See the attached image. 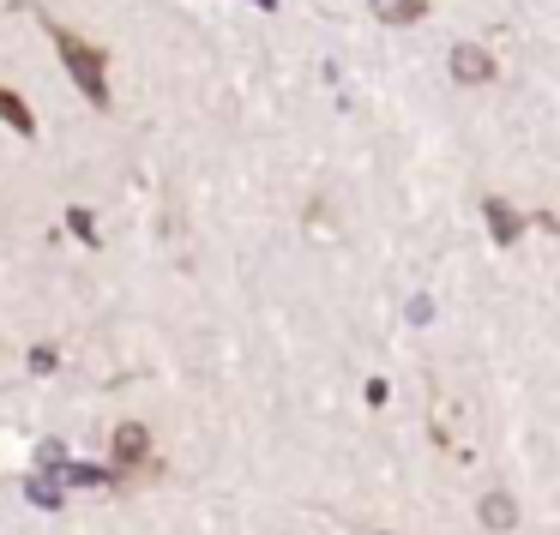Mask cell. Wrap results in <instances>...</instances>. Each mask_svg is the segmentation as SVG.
I'll use <instances>...</instances> for the list:
<instances>
[{
  "instance_id": "obj_10",
  "label": "cell",
  "mask_w": 560,
  "mask_h": 535,
  "mask_svg": "<svg viewBox=\"0 0 560 535\" xmlns=\"http://www.w3.org/2000/svg\"><path fill=\"white\" fill-rule=\"evenodd\" d=\"M254 7H266V13H271V7H278V0H254Z\"/></svg>"
},
{
  "instance_id": "obj_4",
  "label": "cell",
  "mask_w": 560,
  "mask_h": 535,
  "mask_svg": "<svg viewBox=\"0 0 560 535\" xmlns=\"http://www.w3.org/2000/svg\"><path fill=\"white\" fill-rule=\"evenodd\" d=\"M139 457H145V427L139 421L115 427V463H139Z\"/></svg>"
},
{
  "instance_id": "obj_9",
  "label": "cell",
  "mask_w": 560,
  "mask_h": 535,
  "mask_svg": "<svg viewBox=\"0 0 560 535\" xmlns=\"http://www.w3.org/2000/svg\"><path fill=\"white\" fill-rule=\"evenodd\" d=\"M67 229H73L79 235V241H85V247H103V235H97V217H91V211H67Z\"/></svg>"
},
{
  "instance_id": "obj_5",
  "label": "cell",
  "mask_w": 560,
  "mask_h": 535,
  "mask_svg": "<svg viewBox=\"0 0 560 535\" xmlns=\"http://www.w3.org/2000/svg\"><path fill=\"white\" fill-rule=\"evenodd\" d=\"M374 7V19H386V25H416L422 19V0H368Z\"/></svg>"
},
{
  "instance_id": "obj_6",
  "label": "cell",
  "mask_w": 560,
  "mask_h": 535,
  "mask_svg": "<svg viewBox=\"0 0 560 535\" xmlns=\"http://www.w3.org/2000/svg\"><path fill=\"white\" fill-rule=\"evenodd\" d=\"M0 121L13 127V133H37V121H31L25 97H13V91H7V85H0Z\"/></svg>"
},
{
  "instance_id": "obj_8",
  "label": "cell",
  "mask_w": 560,
  "mask_h": 535,
  "mask_svg": "<svg viewBox=\"0 0 560 535\" xmlns=\"http://www.w3.org/2000/svg\"><path fill=\"white\" fill-rule=\"evenodd\" d=\"M25 494H31V499H37V506H43V511H55V506H61V482H55V469H43V475H31V482H25Z\"/></svg>"
},
{
  "instance_id": "obj_1",
  "label": "cell",
  "mask_w": 560,
  "mask_h": 535,
  "mask_svg": "<svg viewBox=\"0 0 560 535\" xmlns=\"http://www.w3.org/2000/svg\"><path fill=\"white\" fill-rule=\"evenodd\" d=\"M55 49H61L67 73H73V85L85 91V103H91V109H109V61H103V49L79 43L67 25H55Z\"/></svg>"
},
{
  "instance_id": "obj_7",
  "label": "cell",
  "mask_w": 560,
  "mask_h": 535,
  "mask_svg": "<svg viewBox=\"0 0 560 535\" xmlns=\"http://www.w3.org/2000/svg\"><path fill=\"white\" fill-rule=\"evenodd\" d=\"M482 523L488 530H512V523H518V506H512L506 494H488L482 499Z\"/></svg>"
},
{
  "instance_id": "obj_3",
  "label": "cell",
  "mask_w": 560,
  "mask_h": 535,
  "mask_svg": "<svg viewBox=\"0 0 560 535\" xmlns=\"http://www.w3.org/2000/svg\"><path fill=\"white\" fill-rule=\"evenodd\" d=\"M482 211H488V235H494L500 247H512V235H518V211H512L506 199H488Z\"/></svg>"
},
{
  "instance_id": "obj_2",
  "label": "cell",
  "mask_w": 560,
  "mask_h": 535,
  "mask_svg": "<svg viewBox=\"0 0 560 535\" xmlns=\"http://www.w3.org/2000/svg\"><path fill=\"white\" fill-rule=\"evenodd\" d=\"M452 79H458V85H488V79H494V61H488L482 49H470V43H458V49H452Z\"/></svg>"
}]
</instances>
